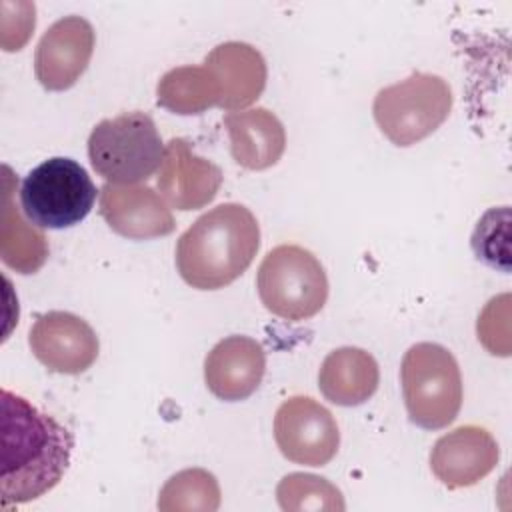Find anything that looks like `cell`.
<instances>
[{
  "label": "cell",
  "mask_w": 512,
  "mask_h": 512,
  "mask_svg": "<svg viewBox=\"0 0 512 512\" xmlns=\"http://www.w3.org/2000/svg\"><path fill=\"white\" fill-rule=\"evenodd\" d=\"M224 126L230 136L232 158L242 168L266 170L282 158L286 132L278 116L268 108L228 112Z\"/></svg>",
  "instance_id": "obj_16"
},
{
  "label": "cell",
  "mask_w": 512,
  "mask_h": 512,
  "mask_svg": "<svg viewBox=\"0 0 512 512\" xmlns=\"http://www.w3.org/2000/svg\"><path fill=\"white\" fill-rule=\"evenodd\" d=\"M380 370L374 356L356 346L332 350L318 372L322 396L336 406L364 404L376 392Z\"/></svg>",
  "instance_id": "obj_17"
},
{
  "label": "cell",
  "mask_w": 512,
  "mask_h": 512,
  "mask_svg": "<svg viewBox=\"0 0 512 512\" xmlns=\"http://www.w3.org/2000/svg\"><path fill=\"white\" fill-rule=\"evenodd\" d=\"M204 68L214 76L224 110H244L254 104L266 86V62L246 42L218 44L206 58Z\"/></svg>",
  "instance_id": "obj_15"
},
{
  "label": "cell",
  "mask_w": 512,
  "mask_h": 512,
  "mask_svg": "<svg viewBox=\"0 0 512 512\" xmlns=\"http://www.w3.org/2000/svg\"><path fill=\"white\" fill-rule=\"evenodd\" d=\"M28 344L38 362L50 372L58 374H82L98 358L100 342L92 326L62 310L40 314L30 328Z\"/></svg>",
  "instance_id": "obj_9"
},
{
  "label": "cell",
  "mask_w": 512,
  "mask_h": 512,
  "mask_svg": "<svg viewBox=\"0 0 512 512\" xmlns=\"http://www.w3.org/2000/svg\"><path fill=\"white\" fill-rule=\"evenodd\" d=\"M74 438L26 398L2 390V506L26 504L50 492L66 474Z\"/></svg>",
  "instance_id": "obj_1"
},
{
  "label": "cell",
  "mask_w": 512,
  "mask_h": 512,
  "mask_svg": "<svg viewBox=\"0 0 512 512\" xmlns=\"http://www.w3.org/2000/svg\"><path fill=\"white\" fill-rule=\"evenodd\" d=\"M410 422L424 430L452 424L462 406V376L452 352L434 342L410 346L400 366Z\"/></svg>",
  "instance_id": "obj_3"
},
{
  "label": "cell",
  "mask_w": 512,
  "mask_h": 512,
  "mask_svg": "<svg viewBox=\"0 0 512 512\" xmlns=\"http://www.w3.org/2000/svg\"><path fill=\"white\" fill-rule=\"evenodd\" d=\"M96 186L72 158H48L20 184V206L30 224L62 230L80 224L92 210Z\"/></svg>",
  "instance_id": "obj_7"
},
{
  "label": "cell",
  "mask_w": 512,
  "mask_h": 512,
  "mask_svg": "<svg viewBox=\"0 0 512 512\" xmlns=\"http://www.w3.org/2000/svg\"><path fill=\"white\" fill-rule=\"evenodd\" d=\"M100 216L110 230L128 240H148L174 232L176 220L164 198L142 184H110L100 188Z\"/></svg>",
  "instance_id": "obj_12"
},
{
  "label": "cell",
  "mask_w": 512,
  "mask_h": 512,
  "mask_svg": "<svg viewBox=\"0 0 512 512\" xmlns=\"http://www.w3.org/2000/svg\"><path fill=\"white\" fill-rule=\"evenodd\" d=\"M0 254L2 260L20 274L36 272L48 256L46 236L32 224H26L18 210L12 208L8 188L4 192Z\"/></svg>",
  "instance_id": "obj_19"
},
{
  "label": "cell",
  "mask_w": 512,
  "mask_h": 512,
  "mask_svg": "<svg viewBox=\"0 0 512 512\" xmlns=\"http://www.w3.org/2000/svg\"><path fill=\"white\" fill-rule=\"evenodd\" d=\"M164 150L152 116L140 110L106 118L88 136L90 164L110 184L148 180L160 168Z\"/></svg>",
  "instance_id": "obj_4"
},
{
  "label": "cell",
  "mask_w": 512,
  "mask_h": 512,
  "mask_svg": "<svg viewBox=\"0 0 512 512\" xmlns=\"http://www.w3.org/2000/svg\"><path fill=\"white\" fill-rule=\"evenodd\" d=\"M452 88L438 74L414 72L378 90L372 114L380 132L396 146H412L438 130L452 110Z\"/></svg>",
  "instance_id": "obj_6"
},
{
  "label": "cell",
  "mask_w": 512,
  "mask_h": 512,
  "mask_svg": "<svg viewBox=\"0 0 512 512\" xmlns=\"http://www.w3.org/2000/svg\"><path fill=\"white\" fill-rule=\"evenodd\" d=\"M260 248L256 216L226 202L202 214L176 244V268L186 284L218 290L240 278Z\"/></svg>",
  "instance_id": "obj_2"
},
{
  "label": "cell",
  "mask_w": 512,
  "mask_h": 512,
  "mask_svg": "<svg viewBox=\"0 0 512 512\" xmlns=\"http://www.w3.org/2000/svg\"><path fill=\"white\" fill-rule=\"evenodd\" d=\"M156 186L170 208L198 210L216 198L222 186V170L198 156L188 140L172 138L166 144Z\"/></svg>",
  "instance_id": "obj_11"
},
{
  "label": "cell",
  "mask_w": 512,
  "mask_h": 512,
  "mask_svg": "<svg viewBox=\"0 0 512 512\" xmlns=\"http://www.w3.org/2000/svg\"><path fill=\"white\" fill-rule=\"evenodd\" d=\"M274 440L284 458L326 466L338 452L340 430L328 408L310 396H290L274 416Z\"/></svg>",
  "instance_id": "obj_8"
},
{
  "label": "cell",
  "mask_w": 512,
  "mask_h": 512,
  "mask_svg": "<svg viewBox=\"0 0 512 512\" xmlns=\"http://www.w3.org/2000/svg\"><path fill=\"white\" fill-rule=\"evenodd\" d=\"M156 100L174 114L190 116L218 106L220 92L214 76L204 66H178L160 78Z\"/></svg>",
  "instance_id": "obj_18"
},
{
  "label": "cell",
  "mask_w": 512,
  "mask_h": 512,
  "mask_svg": "<svg viewBox=\"0 0 512 512\" xmlns=\"http://www.w3.org/2000/svg\"><path fill=\"white\" fill-rule=\"evenodd\" d=\"M94 28L82 16L56 20L40 38L34 54V74L52 92L68 90L78 82L94 52Z\"/></svg>",
  "instance_id": "obj_10"
},
{
  "label": "cell",
  "mask_w": 512,
  "mask_h": 512,
  "mask_svg": "<svg viewBox=\"0 0 512 512\" xmlns=\"http://www.w3.org/2000/svg\"><path fill=\"white\" fill-rule=\"evenodd\" d=\"M256 288L264 308L290 322L316 316L328 300L324 266L298 244H280L264 256Z\"/></svg>",
  "instance_id": "obj_5"
},
{
  "label": "cell",
  "mask_w": 512,
  "mask_h": 512,
  "mask_svg": "<svg viewBox=\"0 0 512 512\" xmlns=\"http://www.w3.org/2000/svg\"><path fill=\"white\" fill-rule=\"evenodd\" d=\"M266 372V354L260 342L248 336L220 340L204 360V382L208 390L226 402L252 396Z\"/></svg>",
  "instance_id": "obj_14"
},
{
  "label": "cell",
  "mask_w": 512,
  "mask_h": 512,
  "mask_svg": "<svg viewBox=\"0 0 512 512\" xmlns=\"http://www.w3.org/2000/svg\"><path fill=\"white\" fill-rule=\"evenodd\" d=\"M220 506V486L204 468H186L166 480L158 494L162 512H214Z\"/></svg>",
  "instance_id": "obj_20"
},
{
  "label": "cell",
  "mask_w": 512,
  "mask_h": 512,
  "mask_svg": "<svg viewBox=\"0 0 512 512\" xmlns=\"http://www.w3.org/2000/svg\"><path fill=\"white\" fill-rule=\"evenodd\" d=\"M500 458L494 436L476 424L440 436L430 452L432 474L448 488H468L488 476Z\"/></svg>",
  "instance_id": "obj_13"
},
{
  "label": "cell",
  "mask_w": 512,
  "mask_h": 512,
  "mask_svg": "<svg viewBox=\"0 0 512 512\" xmlns=\"http://www.w3.org/2000/svg\"><path fill=\"white\" fill-rule=\"evenodd\" d=\"M276 498L286 512H342L346 508L342 492L330 480L306 472L286 474L278 482Z\"/></svg>",
  "instance_id": "obj_21"
}]
</instances>
